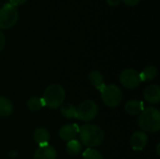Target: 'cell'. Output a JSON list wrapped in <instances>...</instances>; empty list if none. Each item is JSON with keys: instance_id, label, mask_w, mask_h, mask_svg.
Segmentation results:
<instances>
[{"instance_id": "9c48e42d", "label": "cell", "mask_w": 160, "mask_h": 159, "mask_svg": "<svg viewBox=\"0 0 160 159\" xmlns=\"http://www.w3.org/2000/svg\"><path fill=\"white\" fill-rule=\"evenodd\" d=\"M79 133V127L76 124H67L64 125L59 130L60 139L66 142L74 140Z\"/></svg>"}, {"instance_id": "9a60e30c", "label": "cell", "mask_w": 160, "mask_h": 159, "mask_svg": "<svg viewBox=\"0 0 160 159\" xmlns=\"http://www.w3.org/2000/svg\"><path fill=\"white\" fill-rule=\"evenodd\" d=\"M12 112L13 105L11 101L5 97H0V117H8L12 113Z\"/></svg>"}, {"instance_id": "5b68a950", "label": "cell", "mask_w": 160, "mask_h": 159, "mask_svg": "<svg viewBox=\"0 0 160 159\" xmlns=\"http://www.w3.org/2000/svg\"><path fill=\"white\" fill-rule=\"evenodd\" d=\"M19 19V12L16 7L6 3L0 8V29H9L13 27Z\"/></svg>"}, {"instance_id": "ac0fdd59", "label": "cell", "mask_w": 160, "mask_h": 159, "mask_svg": "<svg viewBox=\"0 0 160 159\" xmlns=\"http://www.w3.org/2000/svg\"><path fill=\"white\" fill-rule=\"evenodd\" d=\"M66 149H67V152H68V154L69 156L75 157V156H78L81 153V151L82 149V145L80 142V141L74 139V140H71V141L68 142Z\"/></svg>"}, {"instance_id": "277c9868", "label": "cell", "mask_w": 160, "mask_h": 159, "mask_svg": "<svg viewBox=\"0 0 160 159\" xmlns=\"http://www.w3.org/2000/svg\"><path fill=\"white\" fill-rule=\"evenodd\" d=\"M101 98L103 102L111 108L119 106L123 99L122 90L114 84H105L100 90Z\"/></svg>"}, {"instance_id": "5bb4252c", "label": "cell", "mask_w": 160, "mask_h": 159, "mask_svg": "<svg viewBox=\"0 0 160 159\" xmlns=\"http://www.w3.org/2000/svg\"><path fill=\"white\" fill-rule=\"evenodd\" d=\"M89 82L98 90H100L104 85H105V81H104V76L103 74L98 71V70H93L90 72L88 76Z\"/></svg>"}, {"instance_id": "8fae6325", "label": "cell", "mask_w": 160, "mask_h": 159, "mask_svg": "<svg viewBox=\"0 0 160 159\" xmlns=\"http://www.w3.org/2000/svg\"><path fill=\"white\" fill-rule=\"evenodd\" d=\"M56 150L52 146L46 144L39 146L37 149V151L34 154L33 159H56Z\"/></svg>"}, {"instance_id": "d6986e66", "label": "cell", "mask_w": 160, "mask_h": 159, "mask_svg": "<svg viewBox=\"0 0 160 159\" xmlns=\"http://www.w3.org/2000/svg\"><path fill=\"white\" fill-rule=\"evenodd\" d=\"M44 106L43 100L42 98L39 97H31L28 99L27 101V108L31 111V112H38L39 110H41Z\"/></svg>"}, {"instance_id": "52a82bcc", "label": "cell", "mask_w": 160, "mask_h": 159, "mask_svg": "<svg viewBox=\"0 0 160 159\" xmlns=\"http://www.w3.org/2000/svg\"><path fill=\"white\" fill-rule=\"evenodd\" d=\"M119 79L122 85L128 89H135L142 82L140 72L133 68H127L123 70L120 74Z\"/></svg>"}, {"instance_id": "7402d4cb", "label": "cell", "mask_w": 160, "mask_h": 159, "mask_svg": "<svg viewBox=\"0 0 160 159\" xmlns=\"http://www.w3.org/2000/svg\"><path fill=\"white\" fill-rule=\"evenodd\" d=\"M26 1L27 0H9V4H11L14 7H18L23 5Z\"/></svg>"}, {"instance_id": "6da1fadb", "label": "cell", "mask_w": 160, "mask_h": 159, "mask_svg": "<svg viewBox=\"0 0 160 159\" xmlns=\"http://www.w3.org/2000/svg\"><path fill=\"white\" fill-rule=\"evenodd\" d=\"M80 142L88 148L99 146L104 141V131L101 127L93 124H86L79 127Z\"/></svg>"}, {"instance_id": "30bf717a", "label": "cell", "mask_w": 160, "mask_h": 159, "mask_svg": "<svg viewBox=\"0 0 160 159\" xmlns=\"http://www.w3.org/2000/svg\"><path fill=\"white\" fill-rule=\"evenodd\" d=\"M145 100L150 104H158L160 102V87L158 84L148 85L143 92Z\"/></svg>"}, {"instance_id": "7a4b0ae2", "label": "cell", "mask_w": 160, "mask_h": 159, "mask_svg": "<svg viewBox=\"0 0 160 159\" xmlns=\"http://www.w3.org/2000/svg\"><path fill=\"white\" fill-rule=\"evenodd\" d=\"M138 123L143 132H158L160 129V112L158 109L155 107L145 108L141 112Z\"/></svg>"}, {"instance_id": "e0dca14e", "label": "cell", "mask_w": 160, "mask_h": 159, "mask_svg": "<svg viewBox=\"0 0 160 159\" xmlns=\"http://www.w3.org/2000/svg\"><path fill=\"white\" fill-rule=\"evenodd\" d=\"M60 112L66 118H77V108L71 103H65L60 106Z\"/></svg>"}, {"instance_id": "603a6c76", "label": "cell", "mask_w": 160, "mask_h": 159, "mask_svg": "<svg viewBox=\"0 0 160 159\" xmlns=\"http://www.w3.org/2000/svg\"><path fill=\"white\" fill-rule=\"evenodd\" d=\"M5 44H6V38H5V36H4V34L0 31V52L4 49Z\"/></svg>"}, {"instance_id": "ba28073f", "label": "cell", "mask_w": 160, "mask_h": 159, "mask_svg": "<svg viewBox=\"0 0 160 159\" xmlns=\"http://www.w3.org/2000/svg\"><path fill=\"white\" fill-rule=\"evenodd\" d=\"M148 142V137L143 131H136L130 137V145L134 151H142Z\"/></svg>"}, {"instance_id": "3957f363", "label": "cell", "mask_w": 160, "mask_h": 159, "mask_svg": "<svg viewBox=\"0 0 160 159\" xmlns=\"http://www.w3.org/2000/svg\"><path fill=\"white\" fill-rule=\"evenodd\" d=\"M66 97L65 89L58 83H52L49 85L41 97L44 103V106L50 109H57L59 108Z\"/></svg>"}, {"instance_id": "ffe728a7", "label": "cell", "mask_w": 160, "mask_h": 159, "mask_svg": "<svg viewBox=\"0 0 160 159\" xmlns=\"http://www.w3.org/2000/svg\"><path fill=\"white\" fill-rule=\"evenodd\" d=\"M83 159H103V156L101 153L96 149L88 148L82 154Z\"/></svg>"}, {"instance_id": "4fadbf2b", "label": "cell", "mask_w": 160, "mask_h": 159, "mask_svg": "<svg viewBox=\"0 0 160 159\" xmlns=\"http://www.w3.org/2000/svg\"><path fill=\"white\" fill-rule=\"evenodd\" d=\"M33 138L39 146L46 145L50 141V132L44 127H38L34 131Z\"/></svg>"}, {"instance_id": "484cf974", "label": "cell", "mask_w": 160, "mask_h": 159, "mask_svg": "<svg viewBox=\"0 0 160 159\" xmlns=\"http://www.w3.org/2000/svg\"><path fill=\"white\" fill-rule=\"evenodd\" d=\"M159 147H160V143H158V144L157 145V153H158V156H160Z\"/></svg>"}, {"instance_id": "8992f818", "label": "cell", "mask_w": 160, "mask_h": 159, "mask_svg": "<svg viewBox=\"0 0 160 159\" xmlns=\"http://www.w3.org/2000/svg\"><path fill=\"white\" fill-rule=\"evenodd\" d=\"M98 113V106L95 101L91 99H86L82 101L77 108V118L81 121L89 122L96 118Z\"/></svg>"}, {"instance_id": "d4e9b609", "label": "cell", "mask_w": 160, "mask_h": 159, "mask_svg": "<svg viewBox=\"0 0 160 159\" xmlns=\"http://www.w3.org/2000/svg\"><path fill=\"white\" fill-rule=\"evenodd\" d=\"M8 156H9L11 158H15V157L18 156V152L15 151V150H12V151H10V152L8 153Z\"/></svg>"}, {"instance_id": "44dd1931", "label": "cell", "mask_w": 160, "mask_h": 159, "mask_svg": "<svg viewBox=\"0 0 160 159\" xmlns=\"http://www.w3.org/2000/svg\"><path fill=\"white\" fill-rule=\"evenodd\" d=\"M121 1H123V3L128 7H135L140 3L141 0H121Z\"/></svg>"}, {"instance_id": "cb8c5ba5", "label": "cell", "mask_w": 160, "mask_h": 159, "mask_svg": "<svg viewBox=\"0 0 160 159\" xmlns=\"http://www.w3.org/2000/svg\"><path fill=\"white\" fill-rule=\"evenodd\" d=\"M121 0H107V3L111 7H117L120 4Z\"/></svg>"}, {"instance_id": "7c38bea8", "label": "cell", "mask_w": 160, "mask_h": 159, "mask_svg": "<svg viewBox=\"0 0 160 159\" xmlns=\"http://www.w3.org/2000/svg\"><path fill=\"white\" fill-rule=\"evenodd\" d=\"M144 110L143 103L137 99H131L128 101L125 105V111L129 115H138L141 114V112Z\"/></svg>"}, {"instance_id": "2e32d148", "label": "cell", "mask_w": 160, "mask_h": 159, "mask_svg": "<svg viewBox=\"0 0 160 159\" xmlns=\"http://www.w3.org/2000/svg\"><path fill=\"white\" fill-rule=\"evenodd\" d=\"M158 73V71L157 67H155V66H148L140 73L141 80H142V82L153 81V80H155L157 78Z\"/></svg>"}]
</instances>
